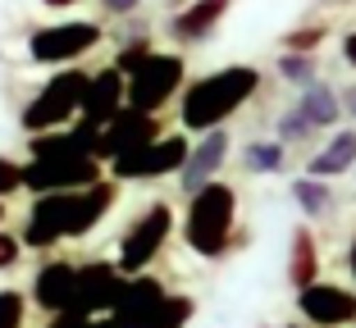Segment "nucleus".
I'll return each instance as SVG.
<instances>
[{
  "label": "nucleus",
  "instance_id": "a878e982",
  "mask_svg": "<svg viewBox=\"0 0 356 328\" xmlns=\"http://www.w3.org/2000/svg\"><path fill=\"white\" fill-rule=\"evenodd\" d=\"M315 128L306 123V114L302 110H288V114L279 119V137H283V146H288V141H302V137H311Z\"/></svg>",
  "mask_w": 356,
  "mask_h": 328
},
{
  "label": "nucleus",
  "instance_id": "e433bc0d",
  "mask_svg": "<svg viewBox=\"0 0 356 328\" xmlns=\"http://www.w3.org/2000/svg\"><path fill=\"white\" fill-rule=\"evenodd\" d=\"M0 219H5V201H0Z\"/></svg>",
  "mask_w": 356,
  "mask_h": 328
},
{
  "label": "nucleus",
  "instance_id": "412c9836",
  "mask_svg": "<svg viewBox=\"0 0 356 328\" xmlns=\"http://www.w3.org/2000/svg\"><path fill=\"white\" fill-rule=\"evenodd\" d=\"M315 269H320L315 237H311V228H297V233H293V260H288V283L302 292V287L315 283Z\"/></svg>",
  "mask_w": 356,
  "mask_h": 328
},
{
  "label": "nucleus",
  "instance_id": "f257e3e1",
  "mask_svg": "<svg viewBox=\"0 0 356 328\" xmlns=\"http://www.w3.org/2000/svg\"><path fill=\"white\" fill-rule=\"evenodd\" d=\"M115 196H119V187L105 178L83 191H51V196H42L32 205L28 223H23V242L42 251V246H55L64 237H87L105 219V210L115 205Z\"/></svg>",
  "mask_w": 356,
  "mask_h": 328
},
{
  "label": "nucleus",
  "instance_id": "7ed1b4c3",
  "mask_svg": "<svg viewBox=\"0 0 356 328\" xmlns=\"http://www.w3.org/2000/svg\"><path fill=\"white\" fill-rule=\"evenodd\" d=\"M233 223H238V196H233V187H224V182H210V187H201L197 196H192L188 223H183V237H188V246H192L197 255L215 260V255L229 251Z\"/></svg>",
  "mask_w": 356,
  "mask_h": 328
},
{
  "label": "nucleus",
  "instance_id": "72a5a7b5",
  "mask_svg": "<svg viewBox=\"0 0 356 328\" xmlns=\"http://www.w3.org/2000/svg\"><path fill=\"white\" fill-rule=\"evenodd\" d=\"M87 328H115L110 319H87Z\"/></svg>",
  "mask_w": 356,
  "mask_h": 328
},
{
  "label": "nucleus",
  "instance_id": "6ab92c4d",
  "mask_svg": "<svg viewBox=\"0 0 356 328\" xmlns=\"http://www.w3.org/2000/svg\"><path fill=\"white\" fill-rule=\"evenodd\" d=\"M306 114V123L311 128H329V123H338L343 119V101H338V92L329 83H311L302 92V105H297Z\"/></svg>",
  "mask_w": 356,
  "mask_h": 328
},
{
  "label": "nucleus",
  "instance_id": "7c9ffc66",
  "mask_svg": "<svg viewBox=\"0 0 356 328\" xmlns=\"http://www.w3.org/2000/svg\"><path fill=\"white\" fill-rule=\"evenodd\" d=\"M101 5H105L110 14H133L137 5H142V0H101Z\"/></svg>",
  "mask_w": 356,
  "mask_h": 328
},
{
  "label": "nucleus",
  "instance_id": "f8f14e48",
  "mask_svg": "<svg viewBox=\"0 0 356 328\" xmlns=\"http://www.w3.org/2000/svg\"><path fill=\"white\" fill-rule=\"evenodd\" d=\"M124 101H128V78L119 69H101V74L87 78V92L78 101V119L92 123V128H105L124 110Z\"/></svg>",
  "mask_w": 356,
  "mask_h": 328
},
{
  "label": "nucleus",
  "instance_id": "473e14b6",
  "mask_svg": "<svg viewBox=\"0 0 356 328\" xmlns=\"http://www.w3.org/2000/svg\"><path fill=\"white\" fill-rule=\"evenodd\" d=\"M343 105H347V114H356V87H347V96H343Z\"/></svg>",
  "mask_w": 356,
  "mask_h": 328
},
{
  "label": "nucleus",
  "instance_id": "c756f323",
  "mask_svg": "<svg viewBox=\"0 0 356 328\" xmlns=\"http://www.w3.org/2000/svg\"><path fill=\"white\" fill-rule=\"evenodd\" d=\"M51 328H87V319L74 315V310H64V315H51Z\"/></svg>",
  "mask_w": 356,
  "mask_h": 328
},
{
  "label": "nucleus",
  "instance_id": "5701e85b",
  "mask_svg": "<svg viewBox=\"0 0 356 328\" xmlns=\"http://www.w3.org/2000/svg\"><path fill=\"white\" fill-rule=\"evenodd\" d=\"M279 78L306 92V87L315 83V60H311V55H297V51H283L279 55Z\"/></svg>",
  "mask_w": 356,
  "mask_h": 328
},
{
  "label": "nucleus",
  "instance_id": "f3484780",
  "mask_svg": "<svg viewBox=\"0 0 356 328\" xmlns=\"http://www.w3.org/2000/svg\"><path fill=\"white\" fill-rule=\"evenodd\" d=\"M352 164H356V128H347V132H338L325 150H315L311 164H306V173H311V178H338V173H347Z\"/></svg>",
  "mask_w": 356,
  "mask_h": 328
},
{
  "label": "nucleus",
  "instance_id": "c85d7f7f",
  "mask_svg": "<svg viewBox=\"0 0 356 328\" xmlns=\"http://www.w3.org/2000/svg\"><path fill=\"white\" fill-rule=\"evenodd\" d=\"M19 237H10V233H0V269H10L14 260H19Z\"/></svg>",
  "mask_w": 356,
  "mask_h": 328
},
{
  "label": "nucleus",
  "instance_id": "2eb2a0df",
  "mask_svg": "<svg viewBox=\"0 0 356 328\" xmlns=\"http://www.w3.org/2000/svg\"><path fill=\"white\" fill-rule=\"evenodd\" d=\"M74 283H78V265L69 260H46L32 278V301L46 310V315H64L69 301H74Z\"/></svg>",
  "mask_w": 356,
  "mask_h": 328
},
{
  "label": "nucleus",
  "instance_id": "dca6fc26",
  "mask_svg": "<svg viewBox=\"0 0 356 328\" xmlns=\"http://www.w3.org/2000/svg\"><path fill=\"white\" fill-rule=\"evenodd\" d=\"M160 297H165V283H160V278H151V274L128 278L124 292H119V301H115V310H110V324L115 328H133Z\"/></svg>",
  "mask_w": 356,
  "mask_h": 328
},
{
  "label": "nucleus",
  "instance_id": "9b49d317",
  "mask_svg": "<svg viewBox=\"0 0 356 328\" xmlns=\"http://www.w3.org/2000/svg\"><path fill=\"white\" fill-rule=\"evenodd\" d=\"M160 137L156 128V114H142V110H119L110 123L101 128V141H96V159H119L128 150H142Z\"/></svg>",
  "mask_w": 356,
  "mask_h": 328
},
{
  "label": "nucleus",
  "instance_id": "0eeeda50",
  "mask_svg": "<svg viewBox=\"0 0 356 328\" xmlns=\"http://www.w3.org/2000/svg\"><path fill=\"white\" fill-rule=\"evenodd\" d=\"M192 146L183 132H165V137H156L151 146L142 150H128V155L110 159V169H115V178H165V173H178L183 164H188Z\"/></svg>",
  "mask_w": 356,
  "mask_h": 328
},
{
  "label": "nucleus",
  "instance_id": "2f4dec72",
  "mask_svg": "<svg viewBox=\"0 0 356 328\" xmlns=\"http://www.w3.org/2000/svg\"><path fill=\"white\" fill-rule=\"evenodd\" d=\"M343 60L356 69V32H347V37H343Z\"/></svg>",
  "mask_w": 356,
  "mask_h": 328
},
{
  "label": "nucleus",
  "instance_id": "9d476101",
  "mask_svg": "<svg viewBox=\"0 0 356 328\" xmlns=\"http://www.w3.org/2000/svg\"><path fill=\"white\" fill-rule=\"evenodd\" d=\"M96 42H101V23H55V28L32 32L28 51L37 64H69L87 55Z\"/></svg>",
  "mask_w": 356,
  "mask_h": 328
},
{
  "label": "nucleus",
  "instance_id": "39448f33",
  "mask_svg": "<svg viewBox=\"0 0 356 328\" xmlns=\"http://www.w3.org/2000/svg\"><path fill=\"white\" fill-rule=\"evenodd\" d=\"M169 228H174V210H169L165 201H156L124 233V242H119V274H124V278H137V274H142V269H147L151 260L165 251Z\"/></svg>",
  "mask_w": 356,
  "mask_h": 328
},
{
  "label": "nucleus",
  "instance_id": "ddd939ff",
  "mask_svg": "<svg viewBox=\"0 0 356 328\" xmlns=\"http://www.w3.org/2000/svg\"><path fill=\"white\" fill-rule=\"evenodd\" d=\"M297 306H302V315L311 319V324L320 328H343L356 319V292H347V287H334V283H311L297 292Z\"/></svg>",
  "mask_w": 356,
  "mask_h": 328
},
{
  "label": "nucleus",
  "instance_id": "393cba45",
  "mask_svg": "<svg viewBox=\"0 0 356 328\" xmlns=\"http://www.w3.org/2000/svg\"><path fill=\"white\" fill-rule=\"evenodd\" d=\"M23 310H28L23 292H0V328H23Z\"/></svg>",
  "mask_w": 356,
  "mask_h": 328
},
{
  "label": "nucleus",
  "instance_id": "4be33fe9",
  "mask_svg": "<svg viewBox=\"0 0 356 328\" xmlns=\"http://www.w3.org/2000/svg\"><path fill=\"white\" fill-rule=\"evenodd\" d=\"M293 201L302 205L311 219H325L329 210H334V191H329V182H320V178H293Z\"/></svg>",
  "mask_w": 356,
  "mask_h": 328
},
{
  "label": "nucleus",
  "instance_id": "a211bd4d",
  "mask_svg": "<svg viewBox=\"0 0 356 328\" xmlns=\"http://www.w3.org/2000/svg\"><path fill=\"white\" fill-rule=\"evenodd\" d=\"M224 14H229V0H197V5H188V10L174 19V37L178 42H201Z\"/></svg>",
  "mask_w": 356,
  "mask_h": 328
},
{
  "label": "nucleus",
  "instance_id": "f03ea898",
  "mask_svg": "<svg viewBox=\"0 0 356 328\" xmlns=\"http://www.w3.org/2000/svg\"><path fill=\"white\" fill-rule=\"evenodd\" d=\"M256 87H261V74L247 69V64H233V69H220V74L192 83L188 96H183V128H197V132L224 128V119H229Z\"/></svg>",
  "mask_w": 356,
  "mask_h": 328
},
{
  "label": "nucleus",
  "instance_id": "aec40b11",
  "mask_svg": "<svg viewBox=\"0 0 356 328\" xmlns=\"http://www.w3.org/2000/svg\"><path fill=\"white\" fill-rule=\"evenodd\" d=\"M192 315H197V301H192V297H174V292H165V297L137 319L133 328H183Z\"/></svg>",
  "mask_w": 356,
  "mask_h": 328
},
{
  "label": "nucleus",
  "instance_id": "cd10ccee",
  "mask_svg": "<svg viewBox=\"0 0 356 328\" xmlns=\"http://www.w3.org/2000/svg\"><path fill=\"white\" fill-rule=\"evenodd\" d=\"M320 37H325L320 28H302V32H293V37H283V42H288V51L306 55V51H315V46H320Z\"/></svg>",
  "mask_w": 356,
  "mask_h": 328
},
{
  "label": "nucleus",
  "instance_id": "f704fd0d",
  "mask_svg": "<svg viewBox=\"0 0 356 328\" xmlns=\"http://www.w3.org/2000/svg\"><path fill=\"white\" fill-rule=\"evenodd\" d=\"M347 265H352V274H356V242L347 246Z\"/></svg>",
  "mask_w": 356,
  "mask_h": 328
},
{
  "label": "nucleus",
  "instance_id": "423d86ee",
  "mask_svg": "<svg viewBox=\"0 0 356 328\" xmlns=\"http://www.w3.org/2000/svg\"><path fill=\"white\" fill-rule=\"evenodd\" d=\"M178 83H183V60H178V55H156L151 51L147 60L128 74V110L156 114L169 96L178 92Z\"/></svg>",
  "mask_w": 356,
  "mask_h": 328
},
{
  "label": "nucleus",
  "instance_id": "bb28decb",
  "mask_svg": "<svg viewBox=\"0 0 356 328\" xmlns=\"http://www.w3.org/2000/svg\"><path fill=\"white\" fill-rule=\"evenodd\" d=\"M19 187H23V164H14V159L0 155V201H5L10 191H19Z\"/></svg>",
  "mask_w": 356,
  "mask_h": 328
},
{
  "label": "nucleus",
  "instance_id": "4468645a",
  "mask_svg": "<svg viewBox=\"0 0 356 328\" xmlns=\"http://www.w3.org/2000/svg\"><path fill=\"white\" fill-rule=\"evenodd\" d=\"M224 159H229V132H224V128H210L206 137L192 146L188 164L178 169V187L188 191V196H197L201 187H210V182H215V173H220Z\"/></svg>",
  "mask_w": 356,
  "mask_h": 328
},
{
  "label": "nucleus",
  "instance_id": "1a4fd4ad",
  "mask_svg": "<svg viewBox=\"0 0 356 328\" xmlns=\"http://www.w3.org/2000/svg\"><path fill=\"white\" fill-rule=\"evenodd\" d=\"M124 283H128V278L119 274V265H105V260L78 265V283H74V301H69V310L83 315V319H96L101 310H115Z\"/></svg>",
  "mask_w": 356,
  "mask_h": 328
},
{
  "label": "nucleus",
  "instance_id": "6e6552de",
  "mask_svg": "<svg viewBox=\"0 0 356 328\" xmlns=\"http://www.w3.org/2000/svg\"><path fill=\"white\" fill-rule=\"evenodd\" d=\"M101 182V159L92 155H74V159H28L23 164V187H32L37 196L51 191H83Z\"/></svg>",
  "mask_w": 356,
  "mask_h": 328
},
{
  "label": "nucleus",
  "instance_id": "20e7f679",
  "mask_svg": "<svg viewBox=\"0 0 356 328\" xmlns=\"http://www.w3.org/2000/svg\"><path fill=\"white\" fill-rule=\"evenodd\" d=\"M87 78H92V74H78V69L55 74L51 83L42 87V96H32V105L23 110V128H28V132L64 128L69 119L78 114V101H83V92H87Z\"/></svg>",
  "mask_w": 356,
  "mask_h": 328
},
{
  "label": "nucleus",
  "instance_id": "b1692460",
  "mask_svg": "<svg viewBox=\"0 0 356 328\" xmlns=\"http://www.w3.org/2000/svg\"><path fill=\"white\" fill-rule=\"evenodd\" d=\"M242 159H247L252 173H279L283 169V141H252Z\"/></svg>",
  "mask_w": 356,
  "mask_h": 328
},
{
  "label": "nucleus",
  "instance_id": "c9c22d12",
  "mask_svg": "<svg viewBox=\"0 0 356 328\" xmlns=\"http://www.w3.org/2000/svg\"><path fill=\"white\" fill-rule=\"evenodd\" d=\"M46 5H74V0H46Z\"/></svg>",
  "mask_w": 356,
  "mask_h": 328
},
{
  "label": "nucleus",
  "instance_id": "4c0bfd02",
  "mask_svg": "<svg viewBox=\"0 0 356 328\" xmlns=\"http://www.w3.org/2000/svg\"><path fill=\"white\" fill-rule=\"evenodd\" d=\"M288 328H297V324H288Z\"/></svg>",
  "mask_w": 356,
  "mask_h": 328
}]
</instances>
